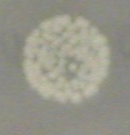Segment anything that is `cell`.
Instances as JSON below:
<instances>
[{
    "instance_id": "6da1fadb",
    "label": "cell",
    "mask_w": 130,
    "mask_h": 135,
    "mask_svg": "<svg viewBox=\"0 0 130 135\" xmlns=\"http://www.w3.org/2000/svg\"><path fill=\"white\" fill-rule=\"evenodd\" d=\"M110 47L83 17L60 15L45 20L24 48L27 81L45 99L79 103L93 96L108 76Z\"/></svg>"
}]
</instances>
